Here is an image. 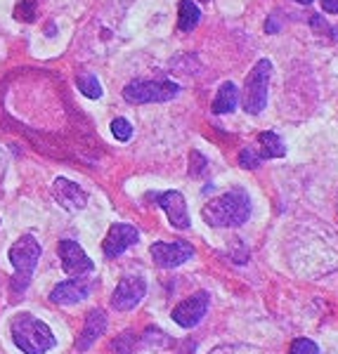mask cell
Masks as SVG:
<instances>
[{"label": "cell", "mask_w": 338, "mask_h": 354, "mask_svg": "<svg viewBox=\"0 0 338 354\" xmlns=\"http://www.w3.org/2000/svg\"><path fill=\"white\" fill-rule=\"evenodd\" d=\"M289 354H319V347L308 338H298V340L291 342Z\"/></svg>", "instance_id": "cell-20"}, {"label": "cell", "mask_w": 338, "mask_h": 354, "mask_svg": "<svg viewBox=\"0 0 338 354\" xmlns=\"http://www.w3.org/2000/svg\"><path fill=\"white\" fill-rule=\"evenodd\" d=\"M21 5V8L19 10H17V17H19V19H26V21H31L33 19V5L31 3H28V0H24V3H19Z\"/></svg>", "instance_id": "cell-25"}, {"label": "cell", "mask_w": 338, "mask_h": 354, "mask_svg": "<svg viewBox=\"0 0 338 354\" xmlns=\"http://www.w3.org/2000/svg\"><path fill=\"white\" fill-rule=\"evenodd\" d=\"M130 338H133V335H130V333H125V335H121V338H118L116 342H114V350H116L118 354H130V352H133V347H130L128 345V340Z\"/></svg>", "instance_id": "cell-24"}, {"label": "cell", "mask_w": 338, "mask_h": 354, "mask_svg": "<svg viewBox=\"0 0 338 354\" xmlns=\"http://www.w3.org/2000/svg\"><path fill=\"white\" fill-rule=\"evenodd\" d=\"M38 260H41V243H38L31 234H26L19 241H15V245L10 248V262H12V267L17 272L15 283H12L15 290H24L28 286Z\"/></svg>", "instance_id": "cell-4"}, {"label": "cell", "mask_w": 338, "mask_h": 354, "mask_svg": "<svg viewBox=\"0 0 338 354\" xmlns=\"http://www.w3.org/2000/svg\"><path fill=\"white\" fill-rule=\"evenodd\" d=\"M76 85H78V90L88 97V100H100L102 97V85L95 76H78Z\"/></svg>", "instance_id": "cell-18"}, {"label": "cell", "mask_w": 338, "mask_h": 354, "mask_svg": "<svg viewBox=\"0 0 338 354\" xmlns=\"http://www.w3.org/2000/svg\"><path fill=\"white\" fill-rule=\"evenodd\" d=\"M180 93L173 81H135L125 85L123 97L130 104H149V102H168Z\"/></svg>", "instance_id": "cell-5"}, {"label": "cell", "mask_w": 338, "mask_h": 354, "mask_svg": "<svg viewBox=\"0 0 338 354\" xmlns=\"http://www.w3.org/2000/svg\"><path fill=\"white\" fill-rule=\"evenodd\" d=\"M239 104V90L232 81H225L220 85L213 102V111L215 113H232Z\"/></svg>", "instance_id": "cell-15"}, {"label": "cell", "mask_w": 338, "mask_h": 354, "mask_svg": "<svg viewBox=\"0 0 338 354\" xmlns=\"http://www.w3.org/2000/svg\"><path fill=\"white\" fill-rule=\"evenodd\" d=\"M152 253V260L157 262L163 270H173V267H180L182 262H187L194 255V248L187 241H173V243H152L149 248Z\"/></svg>", "instance_id": "cell-9"}, {"label": "cell", "mask_w": 338, "mask_h": 354, "mask_svg": "<svg viewBox=\"0 0 338 354\" xmlns=\"http://www.w3.org/2000/svg\"><path fill=\"white\" fill-rule=\"evenodd\" d=\"M107 328V317L102 310H93L88 312V317H85V326H83V333L78 335V350H88L93 342L100 338L102 333H105Z\"/></svg>", "instance_id": "cell-14"}, {"label": "cell", "mask_w": 338, "mask_h": 354, "mask_svg": "<svg viewBox=\"0 0 338 354\" xmlns=\"http://www.w3.org/2000/svg\"><path fill=\"white\" fill-rule=\"evenodd\" d=\"M57 253H60V260H62V270H64L69 277H83V274L93 272V260L88 258V253L78 245L76 241H60L57 245Z\"/></svg>", "instance_id": "cell-8"}, {"label": "cell", "mask_w": 338, "mask_h": 354, "mask_svg": "<svg viewBox=\"0 0 338 354\" xmlns=\"http://www.w3.org/2000/svg\"><path fill=\"white\" fill-rule=\"evenodd\" d=\"M53 192H55L57 203H60L62 208L71 210V213L85 208V203H88V194H85L76 182L66 180V177H57L55 185H53Z\"/></svg>", "instance_id": "cell-13"}, {"label": "cell", "mask_w": 338, "mask_h": 354, "mask_svg": "<svg viewBox=\"0 0 338 354\" xmlns=\"http://www.w3.org/2000/svg\"><path fill=\"white\" fill-rule=\"evenodd\" d=\"M258 145H260V156L263 158H282L286 156V145L284 140L272 130L258 135Z\"/></svg>", "instance_id": "cell-16"}, {"label": "cell", "mask_w": 338, "mask_h": 354, "mask_svg": "<svg viewBox=\"0 0 338 354\" xmlns=\"http://www.w3.org/2000/svg\"><path fill=\"white\" fill-rule=\"evenodd\" d=\"M202 21V10L194 0H180V12H177V26L180 31H192Z\"/></svg>", "instance_id": "cell-17"}, {"label": "cell", "mask_w": 338, "mask_h": 354, "mask_svg": "<svg viewBox=\"0 0 338 354\" xmlns=\"http://www.w3.org/2000/svg\"><path fill=\"white\" fill-rule=\"evenodd\" d=\"M90 290H93V283H90L88 279L73 277V279H69V281H62L60 286H55L53 293H50V300H53L55 305H76V302L88 298Z\"/></svg>", "instance_id": "cell-11"}, {"label": "cell", "mask_w": 338, "mask_h": 354, "mask_svg": "<svg viewBox=\"0 0 338 354\" xmlns=\"http://www.w3.org/2000/svg\"><path fill=\"white\" fill-rule=\"evenodd\" d=\"M192 161H194V163H190V173H192L194 177H199V175H202V170L206 168V158H204L199 151H194V153H192Z\"/></svg>", "instance_id": "cell-23"}, {"label": "cell", "mask_w": 338, "mask_h": 354, "mask_svg": "<svg viewBox=\"0 0 338 354\" xmlns=\"http://www.w3.org/2000/svg\"><path fill=\"white\" fill-rule=\"evenodd\" d=\"M294 3H298V5H310V3H314V0H294Z\"/></svg>", "instance_id": "cell-27"}, {"label": "cell", "mask_w": 338, "mask_h": 354, "mask_svg": "<svg viewBox=\"0 0 338 354\" xmlns=\"http://www.w3.org/2000/svg\"><path fill=\"white\" fill-rule=\"evenodd\" d=\"M322 8H324V12L338 15V0H322Z\"/></svg>", "instance_id": "cell-26"}, {"label": "cell", "mask_w": 338, "mask_h": 354, "mask_svg": "<svg viewBox=\"0 0 338 354\" xmlns=\"http://www.w3.org/2000/svg\"><path fill=\"white\" fill-rule=\"evenodd\" d=\"M154 201H157L166 210V215H168V222L175 227V230H187V227H190V213H187L185 196H182L180 192L157 194V196H154Z\"/></svg>", "instance_id": "cell-12"}, {"label": "cell", "mask_w": 338, "mask_h": 354, "mask_svg": "<svg viewBox=\"0 0 338 354\" xmlns=\"http://www.w3.org/2000/svg\"><path fill=\"white\" fill-rule=\"evenodd\" d=\"M270 76H272L270 59H258L256 66L251 68L249 76H246L244 95L239 97V100H242L244 111L251 113V116H258V113L267 106V85H270Z\"/></svg>", "instance_id": "cell-3"}, {"label": "cell", "mask_w": 338, "mask_h": 354, "mask_svg": "<svg viewBox=\"0 0 338 354\" xmlns=\"http://www.w3.org/2000/svg\"><path fill=\"white\" fill-rule=\"evenodd\" d=\"M10 333H12L15 345L24 354H45L55 347V335L48 324L41 319L31 317V314H17L10 324Z\"/></svg>", "instance_id": "cell-2"}, {"label": "cell", "mask_w": 338, "mask_h": 354, "mask_svg": "<svg viewBox=\"0 0 338 354\" xmlns=\"http://www.w3.org/2000/svg\"><path fill=\"white\" fill-rule=\"evenodd\" d=\"M147 293V283L142 277H123L112 295V307L118 312H128L140 305Z\"/></svg>", "instance_id": "cell-7"}, {"label": "cell", "mask_w": 338, "mask_h": 354, "mask_svg": "<svg viewBox=\"0 0 338 354\" xmlns=\"http://www.w3.org/2000/svg\"><path fill=\"white\" fill-rule=\"evenodd\" d=\"M202 215L206 225L211 227H242L251 215L249 194H244L242 189L222 194V196H217L204 205Z\"/></svg>", "instance_id": "cell-1"}, {"label": "cell", "mask_w": 338, "mask_h": 354, "mask_svg": "<svg viewBox=\"0 0 338 354\" xmlns=\"http://www.w3.org/2000/svg\"><path fill=\"white\" fill-rule=\"evenodd\" d=\"M208 305H211V295L206 293V290H199V293H194L192 298L182 300L180 305L175 307L173 322L182 328H194L206 317Z\"/></svg>", "instance_id": "cell-6"}, {"label": "cell", "mask_w": 338, "mask_h": 354, "mask_svg": "<svg viewBox=\"0 0 338 354\" xmlns=\"http://www.w3.org/2000/svg\"><path fill=\"white\" fill-rule=\"evenodd\" d=\"M260 161H263V156H258L256 153V149H242V153H239V165L242 168H246V170H254V168H258L260 165Z\"/></svg>", "instance_id": "cell-21"}, {"label": "cell", "mask_w": 338, "mask_h": 354, "mask_svg": "<svg viewBox=\"0 0 338 354\" xmlns=\"http://www.w3.org/2000/svg\"><path fill=\"white\" fill-rule=\"evenodd\" d=\"M112 133L118 142H128L133 137V125H130L125 118H114L112 121Z\"/></svg>", "instance_id": "cell-19"}, {"label": "cell", "mask_w": 338, "mask_h": 354, "mask_svg": "<svg viewBox=\"0 0 338 354\" xmlns=\"http://www.w3.org/2000/svg\"><path fill=\"white\" fill-rule=\"evenodd\" d=\"M211 354H258V352L251 350V347H246V345H220V347H215Z\"/></svg>", "instance_id": "cell-22"}, {"label": "cell", "mask_w": 338, "mask_h": 354, "mask_svg": "<svg viewBox=\"0 0 338 354\" xmlns=\"http://www.w3.org/2000/svg\"><path fill=\"white\" fill-rule=\"evenodd\" d=\"M137 241H140V232H137L133 225L118 222V225H112V230L107 232L102 250H105L107 258H118V255L125 253V250H128L130 245H135Z\"/></svg>", "instance_id": "cell-10"}]
</instances>
